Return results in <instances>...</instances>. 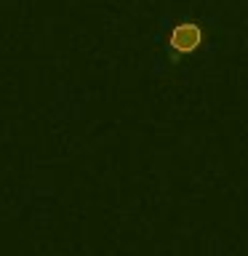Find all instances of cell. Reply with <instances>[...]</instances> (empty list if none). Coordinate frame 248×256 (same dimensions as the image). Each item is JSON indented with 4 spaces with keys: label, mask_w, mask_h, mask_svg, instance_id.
Returning <instances> with one entry per match:
<instances>
[{
    "label": "cell",
    "mask_w": 248,
    "mask_h": 256,
    "mask_svg": "<svg viewBox=\"0 0 248 256\" xmlns=\"http://www.w3.org/2000/svg\"><path fill=\"white\" fill-rule=\"evenodd\" d=\"M203 27L195 22V19H184V22H176L171 32H168V46L171 51L182 54V56H190L203 48Z\"/></svg>",
    "instance_id": "1"
}]
</instances>
